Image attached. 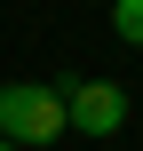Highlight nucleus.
Wrapping results in <instances>:
<instances>
[{
  "instance_id": "obj_1",
  "label": "nucleus",
  "mask_w": 143,
  "mask_h": 151,
  "mask_svg": "<svg viewBox=\"0 0 143 151\" xmlns=\"http://www.w3.org/2000/svg\"><path fill=\"white\" fill-rule=\"evenodd\" d=\"M64 135V96H56V80H8L0 88V143L16 151H40Z\"/></svg>"
},
{
  "instance_id": "obj_2",
  "label": "nucleus",
  "mask_w": 143,
  "mask_h": 151,
  "mask_svg": "<svg viewBox=\"0 0 143 151\" xmlns=\"http://www.w3.org/2000/svg\"><path fill=\"white\" fill-rule=\"evenodd\" d=\"M56 96H64V127H80V135H119L127 127V88L119 80H56Z\"/></svg>"
},
{
  "instance_id": "obj_3",
  "label": "nucleus",
  "mask_w": 143,
  "mask_h": 151,
  "mask_svg": "<svg viewBox=\"0 0 143 151\" xmlns=\"http://www.w3.org/2000/svg\"><path fill=\"white\" fill-rule=\"evenodd\" d=\"M111 32L127 48H143V0H111Z\"/></svg>"
},
{
  "instance_id": "obj_4",
  "label": "nucleus",
  "mask_w": 143,
  "mask_h": 151,
  "mask_svg": "<svg viewBox=\"0 0 143 151\" xmlns=\"http://www.w3.org/2000/svg\"><path fill=\"white\" fill-rule=\"evenodd\" d=\"M0 151H16V143H0Z\"/></svg>"
}]
</instances>
